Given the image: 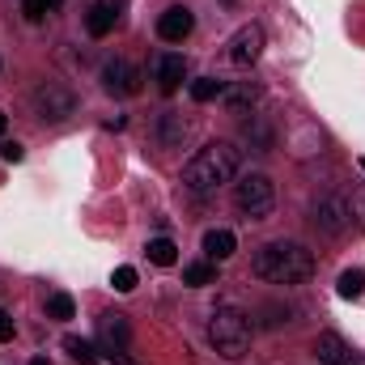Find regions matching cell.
I'll use <instances>...</instances> for the list:
<instances>
[{
  "instance_id": "3957f363",
  "label": "cell",
  "mask_w": 365,
  "mask_h": 365,
  "mask_svg": "<svg viewBox=\"0 0 365 365\" xmlns=\"http://www.w3.org/2000/svg\"><path fill=\"white\" fill-rule=\"evenodd\" d=\"M208 340H212V349H217L221 357L238 361V357L251 349V319H247L238 306H221V310H212V319H208Z\"/></svg>"
},
{
  "instance_id": "603a6c76",
  "label": "cell",
  "mask_w": 365,
  "mask_h": 365,
  "mask_svg": "<svg viewBox=\"0 0 365 365\" xmlns=\"http://www.w3.org/2000/svg\"><path fill=\"white\" fill-rule=\"evenodd\" d=\"M47 314H51V319H73V314H77V302H73L68 293H51V297H47Z\"/></svg>"
},
{
  "instance_id": "4fadbf2b",
  "label": "cell",
  "mask_w": 365,
  "mask_h": 365,
  "mask_svg": "<svg viewBox=\"0 0 365 365\" xmlns=\"http://www.w3.org/2000/svg\"><path fill=\"white\" fill-rule=\"evenodd\" d=\"M234 251H238V238H234V230H208V234H204V255H208L212 264L230 259Z\"/></svg>"
},
{
  "instance_id": "44dd1931",
  "label": "cell",
  "mask_w": 365,
  "mask_h": 365,
  "mask_svg": "<svg viewBox=\"0 0 365 365\" xmlns=\"http://www.w3.org/2000/svg\"><path fill=\"white\" fill-rule=\"evenodd\" d=\"M221 93H225V81H217V77L191 81V98H195V102H212V98H221Z\"/></svg>"
},
{
  "instance_id": "e0dca14e",
  "label": "cell",
  "mask_w": 365,
  "mask_h": 365,
  "mask_svg": "<svg viewBox=\"0 0 365 365\" xmlns=\"http://www.w3.org/2000/svg\"><path fill=\"white\" fill-rule=\"evenodd\" d=\"M212 280H217V264L212 259H200V264H187L182 268V284H195L200 289V284H212Z\"/></svg>"
},
{
  "instance_id": "ffe728a7",
  "label": "cell",
  "mask_w": 365,
  "mask_h": 365,
  "mask_svg": "<svg viewBox=\"0 0 365 365\" xmlns=\"http://www.w3.org/2000/svg\"><path fill=\"white\" fill-rule=\"evenodd\" d=\"M64 9V0H21V13L30 17V21H47L51 13H60Z\"/></svg>"
},
{
  "instance_id": "d6986e66",
  "label": "cell",
  "mask_w": 365,
  "mask_h": 365,
  "mask_svg": "<svg viewBox=\"0 0 365 365\" xmlns=\"http://www.w3.org/2000/svg\"><path fill=\"white\" fill-rule=\"evenodd\" d=\"M221 98H225V106H230V110H238V115H242L247 106H255V98H259V90H255V86L247 81V86H238V90H225Z\"/></svg>"
},
{
  "instance_id": "52a82bcc",
  "label": "cell",
  "mask_w": 365,
  "mask_h": 365,
  "mask_svg": "<svg viewBox=\"0 0 365 365\" xmlns=\"http://www.w3.org/2000/svg\"><path fill=\"white\" fill-rule=\"evenodd\" d=\"M102 90L115 93V98L140 93V68L128 64V60H106V64H102Z\"/></svg>"
},
{
  "instance_id": "9c48e42d",
  "label": "cell",
  "mask_w": 365,
  "mask_h": 365,
  "mask_svg": "<svg viewBox=\"0 0 365 365\" xmlns=\"http://www.w3.org/2000/svg\"><path fill=\"white\" fill-rule=\"evenodd\" d=\"M191 26H195V17H191V9H182V4L166 9V13L158 17V34H162L166 43H182V38L191 34Z\"/></svg>"
},
{
  "instance_id": "d4e9b609",
  "label": "cell",
  "mask_w": 365,
  "mask_h": 365,
  "mask_svg": "<svg viewBox=\"0 0 365 365\" xmlns=\"http://www.w3.org/2000/svg\"><path fill=\"white\" fill-rule=\"evenodd\" d=\"M110 284H115L119 293H132V289H136V268H128V264L115 268V280H110Z\"/></svg>"
},
{
  "instance_id": "4dcf8cb0",
  "label": "cell",
  "mask_w": 365,
  "mask_h": 365,
  "mask_svg": "<svg viewBox=\"0 0 365 365\" xmlns=\"http://www.w3.org/2000/svg\"><path fill=\"white\" fill-rule=\"evenodd\" d=\"M30 365H51V361H47V357H34V361H30Z\"/></svg>"
},
{
  "instance_id": "6da1fadb",
  "label": "cell",
  "mask_w": 365,
  "mask_h": 365,
  "mask_svg": "<svg viewBox=\"0 0 365 365\" xmlns=\"http://www.w3.org/2000/svg\"><path fill=\"white\" fill-rule=\"evenodd\" d=\"M238 162H242V149H238V145L212 140V145H204V149L182 166V187H187L191 195H212V191H221L225 182H234Z\"/></svg>"
},
{
  "instance_id": "7c38bea8",
  "label": "cell",
  "mask_w": 365,
  "mask_h": 365,
  "mask_svg": "<svg viewBox=\"0 0 365 365\" xmlns=\"http://www.w3.org/2000/svg\"><path fill=\"white\" fill-rule=\"evenodd\" d=\"M98 336L106 340V349H128V340H132V327H128V319H123V314L106 310V314L98 319Z\"/></svg>"
},
{
  "instance_id": "8992f818",
  "label": "cell",
  "mask_w": 365,
  "mask_h": 365,
  "mask_svg": "<svg viewBox=\"0 0 365 365\" xmlns=\"http://www.w3.org/2000/svg\"><path fill=\"white\" fill-rule=\"evenodd\" d=\"M314 225H319L323 234H331V238L357 230V225H353V200H349V195H323V200L314 204Z\"/></svg>"
},
{
  "instance_id": "277c9868",
  "label": "cell",
  "mask_w": 365,
  "mask_h": 365,
  "mask_svg": "<svg viewBox=\"0 0 365 365\" xmlns=\"http://www.w3.org/2000/svg\"><path fill=\"white\" fill-rule=\"evenodd\" d=\"M234 204H238V212L242 217H251V221H264L268 212H272L276 204V187L268 175H247V179L234 182Z\"/></svg>"
},
{
  "instance_id": "5bb4252c",
  "label": "cell",
  "mask_w": 365,
  "mask_h": 365,
  "mask_svg": "<svg viewBox=\"0 0 365 365\" xmlns=\"http://www.w3.org/2000/svg\"><path fill=\"white\" fill-rule=\"evenodd\" d=\"M314 353H319V361L323 365H344L353 353H349V344L336 336V331H323L319 340H314Z\"/></svg>"
},
{
  "instance_id": "8fae6325",
  "label": "cell",
  "mask_w": 365,
  "mask_h": 365,
  "mask_svg": "<svg viewBox=\"0 0 365 365\" xmlns=\"http://www.w3.org/2000/svg\"><path fill=\"white\" fill-rule=\"evenodd\" d=\"M115 21H119V4L115 0H93L90 13H86V30H90L93 38H106L115 30Z\"/></svg>"
},
{
  "instance_id": "484cf974",
  "label": "cell",
  "mask_w": 365,
  "mask_h": 365,
  "mask_svg": "<svg viewBox=\"0 0 365 365\" xmlns=\"http://www.w3.org/2000/svg\"><path fill=\"white\" fill-rule=\"evenodd\" d=\"M0 158H4V162H13V166H17V162H21V158H26V149H21V145H17V140H4V145H0Z\"/></svg>"
},
{
  "instance_id": "7402d4cb",
  "label": "cell",
  "mask_w": 365,
  "mask_h": 365,
  "mask_svg": "<svg viewBox=\"0 0 365 365\" xmlns=\"http://www.w3.org/2000/svg\"><path fill=\"white\" fill-rule=\"evenodd\" d=\"M64 349L73 353V361H77V365H98V349H93L90 340H77V336H68V340H64Z\"/></svg>"
},
{
  "instance_id": "2e32d148",
  "label": "cell",
  "mask_w": 365,
  "mask_h": 365,
  "mask_svg": "<svg viewBox=\"0 0 365 365\" xmlns=\"http://www.w3.org/2000/svg\"><path fill=\"white\" fill-rule=\"evenodd\" d=\"M145 255H149V264H158V268H170V264L179 259V247H175L170 238H149Z\"/></svg>"
},
{
  "instance_id": "9a60e30c",
  "label": "cell",
  "mask_w": 365,
  "mask_h": 365,
  "mask_svg": "<svg viewBox=\"0 0 365 365\" xmlns=\"http://www.w3.org/2000/svg\"><path fill=\"white\" fill-rule=\"evenodd\" d=\"M187 132H191V128H187V119H182V115H166V119H162V128H158V136H162V145H166V149H179L182 140H187Z\"/></svg>"
},
{
  "instance_id": "83f0119b",
  "label": "cell",
  "mask_w": 365,
  "mask_h": 365,
  "mask_svg": "<svg viewBox=\"0 0 365 365\" xmlns=\"http://www.w3.org/2000/svg\"><path fill=\"white\" fill-rule=\"evenodd\" d=\"M106 357H110V365H136L132 357H128V353H123V349H110Z\"/></svg>"
},
{
  "instance_id": "5b68a950",
  "label": "cell",
  "mask_w": 365,
  "mask_h": 365,
  "mask_svg": "<svg viewBox=\"0 0 365 365\" xmlns=\"http://www.w3.org/2000/svg\"><path fill=\"white\" fill-rule=\"evenodd\" d=\"M30 102H34V115H38V119H47V123H60V119H68V115L77 110L73 90H64L60 81H43L38 90L30 93Z\"/></svg>"
},
{
  "instance_id": "f1b7e54d",
  "label": "cell",
  "mask_w": 365,
  "mask_h": 365,
  "mask_svg": "<svg viewBox=\"0 0 365 365\" xmlns=\"http://www.w3.org/2000/svg\"><path fill=\"white\" fill-rule=\"evenodd\" d=\"M344 365H365V357H361V353H353V357H349Z\"/></svg>"
},
{
  "instance_id": "cb8c5ba5",
  "label": "cell",
  "mask_w": 365,
  "mask_h": 365,
  "mask_svg": "<svg viewBox=\"0 0 365 365\" xmlns=\"http://www.w3.org/2000/svg\"><path fill=\"white\" fill-rule=\"evenodd\" d=\"M365 293V272L361 268H349L340 276V297H361Z\"/></svg>"
},
{
  "instance_id": "30bf717a",
  "label": "cell",
  "mask_w": 365,
  "mask_h": 365,
  "mask_svg": "<svg viewBox=\"0 0 365 365\" xmlns=\"http://www.w3.org/2000/svg\"><path fill=\"white\" fill-rule=\"evenodd\" d=\"M153 77H158V90L162 93H179V86L187 81V64H182V56H158Z\"/></svg>"
},
{
  "instance_id": "4316f807",
  "label": "cell",
  "mask_w": 365,
  "mask_h": 365,
  "mask_svg": "<svg viewBox=\"0 0 365 365\" xmlns=\"http://www.w3.org/2000/svg\"><path fill=\"white\" fill-rule=\"evenodd\" d=\"M17 336V323H13V314L9 310H0V344H9Z\"/></svg>"
},
{
  "instance_id": "ba28073f",
  "label": "cell",
  "mask_w": 365,
  "mask_h": 365,
  "mask_svg": "<svg viewBox=\"0 0 365 365\" xmlns=\"http://www.w3.org/2000/svg\"><path fill=\"white\" fill-rule=\"evenodd\" d=\"M259 56H264V30L251 21V26H242V30L230 38V64H234V68H251Z\"/></svg>"
},
{
  "instance_id": "ac0fdd59",
  "label": "cell",
  "mask_w": 365,
  "mask_h": 365,
  "mask_svg": "<svg viewBox=\"0 0 365 365\" xmlns=\"http://www.w3.org/2000/svg\"><path fill=\"white\" fill-rule=\"evenodd\" d=\"M242 136H247V140H251V145H255L259 153H268V149H272V132H268V128L259 123V115H251V119L242 123Z\"/></svg>"
},
{
  "instance_id": "7a4b0ae2",
  "label": "cell",
  "mask_w": 365,
  "mask_h": 365,
  "mask_svg": "<svg viewBox=\"0 0 365 365\" xmlns=\"http://www.w3.org/2000/svg\"><path fill=\"white\" fill-rule=\"evenodd\" d=\"M251 268L268 284H302V280L314 276V255L302 242H268V247L255 251Z\"/></svg>"
},
{
  "instance_id": "f546056e",
  "label": "cell",
  "mask_w": 365,
  "mask_h": 365,
  "mask_svg": "<svg viewBox=\"0 0 365 365\" xmlns=\"http://www.w3.org/2000/svg\"><path fill=\"white\" fill-rule=\"evenodd\" d=\"M4 128H9V119H4V110H0V136H4Z\"/></svg>"
}]
</instances>
